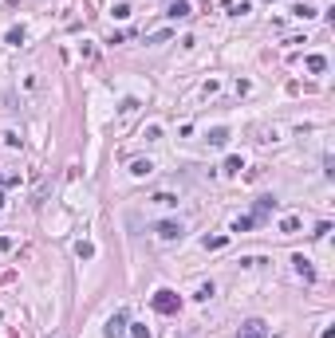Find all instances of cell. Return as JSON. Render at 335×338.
<instances>
[{
    "instance_id": "9c48e42d",
    "label": "cell",
    "mask_w": 335,
    "mask_h": 338,
    "mask_svg": "<svg viewBox=\"0 0 335 338\" xmlns=\"http://www.w3.org/2000/svg\"><path fill=\"white\" fill-rule=\"evenodd\" d=\"M253 224H257V217H241V221L233 224V232H248V228H253Z\"/></svg>"
},
{
    "instance_id": "ba28073f",
    "label": "cell",
    "mask_w": 335,
    "mask_h": 338,
    "mask_svg": "<svg viewBox=\"0 0 335 338\" xmlns=\"http://www.w3.org/2000/svg\"><path fill=\"white\" fill-rule=\"evenodd\" d=\"M292 264H296V271H300V275H304V280H312V275H316V271H312V264H308L304 256H296V260H292Z\"/></svg>"
},
{
    "instance_id": "52a82bcc",
    "label": "cell",
    "mask_w": 335,
    "mask_h": 338,
    "mask_svg": "<svg viewBox=\"0 0 335 338\" xmlns=\"http://www.w3.org/2000/svg\"><path fill=\"white\" fill-rule=\"evenodd\" d=\"M225 142H229V130H225V126L209 130V146H225Z\"/></svg>"
},
{
    "instance_id": "8992f818",
    "label": "cell",
    "mask_w": 335,
    "mask_h": 338,
    "mask_svg": "<svg viewBox=\"0 0 335 338\" xmlns=\"http://www.w3.org/2000/svg\"><path fill=\"white\" fill-rule=\"evenodd\" d=\"M170 16H174V20H185V16H193V12H189L185 0H174V4H170Z\"/></svg>"
},
{
    "instance_id": "5b68a950",
    "label": "cell",
    "mask_w": 335,
    "mask_h": 338,
    "mask_svg": "<svg viewBox=\"0 0 335 338\" xmlns=\"http://www.w3.org/2000/svg\"><path fill=\"white\" fill-rule=\"evenodd\" d=\"M130 173H134V177H150L154 173V162H142V158H138V162H130Z\"/></svg>"
},
{
    "instance_id": "7c38bea8",
    "label": "cell",
    "mask_w": 335,
    "mask_h": 338,
    "mask_svg": "<svg viewBox=\"0 0 335 338\" xmlns=\"http://www.w3.org/2000/svg\"><path fill=\"white\" fill-rule=\"evenodd\" d=\"M8 44H12V47L24 44V28H12V32H8Z\"/></svg>"
},
{
    "instance_id": "7a4b0ae2",
    "label": "cell",
    "mask_w": 335,
    "mask_h": 338,
    "mask_svg": "<svg viewBox=\"0 0 335 338\" xmlns=\"http://www.w3.org/2000/svg\"><path fill=\"white\" fill-rule=\"evenodd\" d=\"M264 334H268V326L260 323V319H248V323L237 330V338H264Z\"/></svg>"
},
{
    "instance_id": "30bf717a",
    "label": "cell",
    "mask_w": 335,
    "mask_h": 338,
    "mask_svg": "<svg viewBox=\"0 0 335 338\" xmlns=\"http://www.w3.org/2000/svg\"><path fill=\"white\" fill-rule=\"evenodd\" d=\"M130 338H150V326H146V323H134V326H130Z\"/></svg>"
},
{
    "instance_id": "277c9868",
    "label": "cell",
    "mask_w": 335,
    "mask_h": 338,
    "mask_svg": "<svg viewBox=\"0 0 335 338\" xmlns=\"http://www.w3.org/2000/svg\"><path fill=\"white\" fill-rule=\"evenodd\" d=\"M154 232L162 236V240H178V236H182V224H178V221H162Z\"/></svg>"
},
{
    "instance_id": "6da1fadb",
    "label": "cell",
    "mask_w": 335,
    "mask_h": 338,
    "mask_svg": "<svg viewBox=\"0 0 335 338\" xmlns=\"http://www.w3.org/2000/svg\"><path fill=\"white\" fill-rule=\"evenodd\" d=\"M154 311L174 315V311H178V295H174V291H158V295H154Z\"/></svg>"
},
{
    "instance_id": "5bb4252c",
    "label": "cell",
    "mask_w": 335,
    "mask_h": 338,
    "mask_svg": "<svg viewBox=\"0 0 335 338\" xmlns=\"http://www.w3.org/2000/svg\"><path fill=\"white\" fill-rule=\"evenodd\" d=\"M75 252H79V256H83V260H91V256H95V248H91V244H83V240H79V244H75Z\"/></svg>"
},
{
    "instance_id": "4fadbf2b",
    "label": "cell",
    "mask_w": 335,
    "mask_h": 338,
    "mask_svg": "<svg viewBox=\"0 0 335 338\" xmlns=\"http://www.w3.org/2000/svg\"><path fill=\"white\" fill-rule=\"evenodd\" d=\"M268 208H276V201H272V197H260V201H257V217H260V212H268Z\"/></svg>"
},
{
    "instance_id": "8fae6325",
    "label": "cell",
    "mask_w": 335,
    "mask_h": 338,
    "mask_svg": "<svg viewBox=\"0 0 335 338\" xmlns=\"http://www.w3.org/2000/svg\"><path fill=\"white\" fill-rule=\"evenodd\" d=\"M323 67H327V63H323V55H312V59H308V71H316V75H320Z\"/></svg>"
},
{
    "instance_id": "3957f363",
    "label": "cell",
    "mask_w": 335,
    "mask_h": 338,
    "mask_svg": "<svg viewBox=\"0 0 335 338\" xmlns=\"http://www.w3.org/2000/svg\"><path fill=\"white\" fill-rule=\"evenodd\" d=\"M126 315H122V311H115V315H110V323H107V338H122L126 334Z\"/></svg>"
}]
</instances>
